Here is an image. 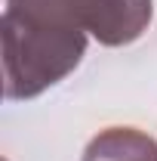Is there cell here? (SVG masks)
Returning <instances> with one entry per match:
<instances>
[{
	"instance_id": "obj_1",
	"label": "cell",
	"mask_w": 157,
	"mask_h": 161,
	"mask_svg": "<svg viewBox=\"0 0 157 161\" xmlns=\"http://www.w3.org/2000/svg\"><path fill=\"white\" fill-rule=\"evenodd\" d=\"M3 31V96L34 99L65 75H71L86 53L83 31H65L37 25L6 13L0 19Z\"/></svg>"
},
{
	"instance_id": "obj_2",
	"label": "cell",
	"mask_w": 157,
	"mask_h": 161,
	"mask_svg": "<svg viewBox=\"0 0 157 161\" xmlns=\"http://www.w3.org/2000/svg\"><path fill=\"white\" fill-rule=\"evenodd\" d=\"M6 13L49 28L89 31L105 47H126L151 25V0H6Z\"/></svg>"
},
{
	"instance_id": "obj_3",
	"label": "cell",
	"mask_w": 157,
	"mask_h": 161,
	"mask_svg": "<svg viewBox=\"0 0 157 161\" xmlns=\"http://www.w3.org/2000/svg\"><path fill=\"white\" fill-rule=\"evenodd\" d=\"M83 161H157V140L136 127H108L93 136Z\"/></svg>"
}]
</instances>
